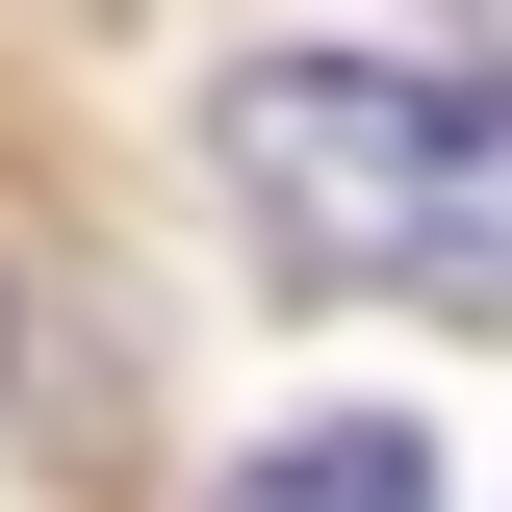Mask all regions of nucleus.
Here are the masks:
<instances>
[{"mask_svg":"<svg viewBox=\"0 0 512 512\" xmlns=\"http://www.w3.org/2000/svg\"><path fill=\"white\" fill-rule=\"evenodd\" d=\"M205 512H436V436H384V410H333V436H282V461H231Z\"/></svg>","mask_w":512,"mask_h":512,"instance_id":"2","label":"nucleus"},{"mask_svg":"<svg viewBox=\"0 0 512 512\" xmlns=\"http://www.w3.org/2000/svg\"><path fill=\"white\" fill-rule=\"evenodd\" d=\"M231 205L282 282H410V308H487L512 333V77H359V52H282L231 77Z\"/></svg>","mask_w":512,"mask_h":512,"instance_id":"1","label":"nucleus"}]
</instances>
